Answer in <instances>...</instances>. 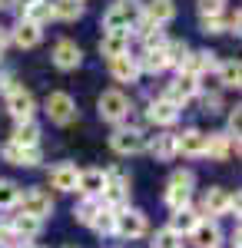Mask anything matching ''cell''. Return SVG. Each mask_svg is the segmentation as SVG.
Instances as JSON below:
<instances>
[{
	"mask_svg": "<svg viewBox=\"0 0 242 248\" xmlns=\"http://www.w3.org/2000/svg\"><path fill=\"white\" fill-rule=\"evenodd\" d=\"M0 7H3V0H0Z\"/></svg>",
	"mask_w": 242,
	"mask_h": 248,
	"instance_id": "obj_51",
	"label": "cell"
},
{
	"mask_svg": "<svg viewBox=\"0 0 242 248\" xmlns=\"http://www.w3.org/2000/svg\"><path fill=\"white\" fill-rule=\"evenodd\" d=\"M229 205H232V192H229V189H219V186H212V189L203 195V209H199V215H206V218H216V215H225V212H229Z\"/></svg>",
	"mask_w": 242,
	"mask_h": 248,
	"instance_id": "obj_14",
	"label": "cell"
},
{
	"mask_svg": "<svg viewBox=\"0 0 242 248\" xmlns=\"http://www.w3.org/2000/svg\"><path fill=\"white\" fill-rule=\"evenodd\" d=\"M14 90H20L17 86V79H14V73H0V93H14Z\"/></svg>",
	"mask_w": 242,
	"mask_h": 248,
	"instance_id": "obj_41",
	"label": "cell"
},
{
	"mask_svg": "<svg viewBox=\"0 0 242 248\" xmlns=\"http://www.w3.org/2000/svg\"><path fill=\"white\" fill-rule=\"evenodd\" d=\"M0 248H10V245H0Z\"/></svg>",
	"mask_w": 242,
	"mask_h": 248,
	"instance_id": "obj_49",
	"label": "cell"
},
{
	"mask_svg": "<svg viewBox=\"0 0 242 248\" xmlns=\"http://www.w3.org/2000/svg\"><path fill=\"white\" fill-rule=\"evenodd\" d=\"M192 189H196V175L189 169H176L166 182V205L173 212L176 209H186L189 199H192Z\"/></svg>",
	"mask_w": 242,
	"mask_h": 248,
	"instance_id": "obj_3",
	"label": "cell"
},
{
	"mask_svg": "<svg viewBox=\"0 0 242 248\" xmlns=\"http://www.w3.org/2000/svg\"><path fill=\"white\" fill-rule=\"evenodd\" d=\"M40 40H43V30H40V27H34L30 20H20L17 27L10 30V43H17L20 50H34Z\"/></svg>",
	"mask_w": 242,
	"mask_h": 248,
	"instance_id": "obj_23",
	"label": "cell"
},
{
	"mask_svg": "<svg viewBox=\"0 0 242 248\" xmlns=\"http://www.w3.org/2000/svg\"><path fill=\"white\" fill-rule=\"evenodd\" d=\"M100 205L120 212L130 209V175L123 166H113L103 172V192H100Z\"/></svg>",
	"mask_w": 242,
	"mask_h": 248,
	"instance_id": "obj_1",
	"label": "cell"
},
{
	"mask_svg": "<svg viewBox=\"0 0 242 248\" xmlns=\"http://www.w3.org/2000/svg\"><path fill=\"white\" fill-rule=\"evenodd\" d=\"M136 66L139 73H166L169 70V60H166V50H143V57H136Z\"/></svg>",
	"mask_w": 242,
	"mask_h": 248,
	"instance_id": "obj_26",
	"label": "cell"
},
{
	"mask_svg": "<svg viewBox=\"0 0 242 248\" xmlns=\"http://www.w3.org/2000/svg\"><path fill=\"white\" fill-rule=\"evenodd\" d=\"M14 248H40V245H14Z\"/></svg>",
	"mask_w": 242,
	"mask_h": 248,
	"instance_id": "obj_48",
	"label": "cell"
},
{
	"mask_svg": "<svg viewBox=\"0 0 242 248\" xmlns=\"http://www.w3.org/2000/svg\"><path fill=\"white\" fill-rule=\"evenodd\" d=\"M225 0H199V17H223Z\"/></svg>",
	"mask_w": 242,
	"mask_h": 248,
	"instance_id": "obj_38",
	"label": "cell"
},
{
	"mask_svg": "<svg viewBox=\"0 0 242 248\" xmlns=\"http://www.w3.org/2000/svg\"><path fill=\"white\" fill-rule=\"evenodd\" d=\"M100 53L110 57V60L130 53V33H123V30H106L103 40H100Z\"/></svg>",
	"mask_w": 242,
	"mask_h": 248,
	"instance_id": "obj_24",
	"label": "cell"
},
{
	"mask_svg": "<svg viewBox=\"0 0 242 248\" xmlns=\"http://www.w3.org/2000/svg\"><path fill=\"white\" fill-rule=\"evenodd\" d=\"M0 57H3V53H0Z\"/></svg>",
	"mask_w": 242,
	"mask_h": 248,
	"instance_id": "obj_52",
	"label": "cell"
},
{
	"mask_svg": "<svg viewBox=\"0 0 242 248\" xmlns=\"http://www.w3.org/2000/svg\"><path fill=\"white\" fill-rule=\"evenodd\" d=\"M100 209H103L100 199H83V202L73 209V215H76L80 225H93V218H96V212H100Z\"/></svg>",
	"mask_w": 242,
	"mask_h": 248,
	"instance_id": "obj_33",
	"label": "cell"
},
{
	"mask_svg": "<svg viewBox=\"0 0 242 248\" xmlns=\"http://www.w3.org/2000/svg\"><path fill=\"white\" fill-rule=\"evenodd\" d=\"M7 229H10V235H14V242H17V245H27L30 238H37V235H40L43 222L34 218V215L17 212V215H10V218H7Z\"/></svg>",
	"mask_w": 242,
	"mask_h": 248,
	"instance_id": "obj_11",
	"label": "cell"
},
{
	"mask_svg": "<svg viewBox=\"0 0 242 248\" xmlns=\"http://www.w3.org/2000/svg\"><path fill=\"white\" fill-rule=\"evenodd\" d=\"M20 212L23 215H34V218H47L50 212H53V199H50V192H43V189H27V192H20Z\"/></svg>",
	"mask_w": 242,
	"mask_h": 248,
	"instance_id": "obj_7",
	"label": "cell"
},
{
	"mask_svg": "<svg viewBox=\"0 0 242 248\" xmlns=\"http://www.w3.org/2000/svg\"><path fill=\"white\" fill-rule=\"evenodd\" d=\"M139 20H143V3L139 0H116L110 10L103 14V30H123V33H130Z\"/></svg>",
	"mask_w": 242,
	"mask_h": 248,
	"instance_id": "obj_2",
	"label": "cell"
},
{
	"mask_svg": "<svg viewBox=\"0 0 242 248\" xmlns=\"http://www.w3.org/2000/svg\"><path fill=\"white\" fill-rule=\"evenodd\" d=\"M30 3H37V0H10V7H14V10H17L20 17H23V10H27V7H30Z\"/></svg>",
	"mask_w": 242,
	"mask_h": 248,
	"instance_id": "obj_45",
	"label": "cell"
},
{
	"mask_svg": "<svg viewBox=\"0 0 242 248\" xmlns=\"http://www.w3.org/2000/svg\"><path fill=\"white\" fill-rule=\"evenodd\" d=\"M20 20H30L34 27H43V23H50V20H53L50 0H37V3H30V7L23 10V17H20Z\"/></svg>",
	"mask_w": 242,
	"mask_h": 248,
	"instance_id": "obj_32",
	"label": "cell"
},
{
	"mask_svg": "<svg viewBox=\"0 0 242 248\" xmlns=\"http://www.w3.org/2000/svg\"><path fill=\"white\" fill-rule=\"evenodd\" d=\"M216 73H219V83H223L225 90H239L242 86V66L239 60H225L216 66Z\"/></svg>",
	"mask_w": 242,
	"mask_h": 248,
	"instance_id": "obj_30",
	"label": "cell"
},
{
	"mask_svg": "<svg viewBox=\"0 0 242 248\" xmlns=\"http://www.w3.org/2000/svg\"><path fill=\"white\" fill-rule=\"evenodd\" d=\"M239 23H242L239 10H236V14H229V17H223V27H225V30H232V33H239Z\"/></svg>",
	"mask_w": 242,
	"mask_h": 248,
	"instance_id": "obj_43",
	"label": "cell"
},
{
	"mask_svg": "<svg viewBox=\"0 0 242 248\" xmlns=\"http://www.w3.org/2000/svg\"><path fill=\"white\" fill-rule=\"evenodd\" d=\"M53 66L56 70H76L80 66V60H83V53H80V46H76L73 40H56L53 46Z\"/></svg>",
	"mask_w": 242,
	"mask_h": 248,
	"instance_id": "obj_16",
	"label": "cell"
},
{
	"mask_svg": "<svg viewBox=\"0 0 242 248\" xmlns=\"http://www.w3.org/2000/svg\"><path fill=\"white\" fill-rule=\"evenodd\" d=\"M176 153L189 155V159L206 155V133H199V129H186V133H179V136H176Z\"/></svg>",
	"mask_w": 242,
	"mask_h": 248,
	"instance_id": "obj_20",
	"label": "cell"
},
{
	"mask_svg": "<svg viewBox=\"0 0 242 248\" xmlns=\"http://www.w3.org/2000/svg\"><path fill=\"white\" fill-rule=\"evenodd\" d=\"M76 192L83 199H100V192H103V169H83L80 179H76Z\"/></svg>",
	"mask_w": 242,
	"mask_h": 248,
	"instance_id": "obj_25",
	"label": "cell"
},
{
	"mask_svg": "<svg viewBox=\"0 0 242 248\" xmlns=\"http://www.w3.org/2000/svg\"><path fill=\"white\" fill-rule=\"evenodd\" d=\"M239 238H242V235H239V225H236V232L229 235V245H232V248H242V245H239Z\"/></svg>",
	"mask_w": 242,
	"mask_h": 248,
	"instance_id": "obj_47",
	"label": "cell"
},
{
	"mask_svg": "<svg viewBox=\"0 0 242 248\" xmlns=\"http://www.w3.org/2000/svg\"><path fill=\"white\" fill-rule=\"evenodd\" d=\"M146 149L153 153V159H159V162H169V159L176 155V136H173V133L153 136V142H146Z\"/></svg>",
	"mask_w": 242,
	"mask_h": 248,
	"instance_id": "obj_28",
	"label": "cell"
},
{
	"mask_svg": "<svg viewBox=\"0 0 242 248\" xmlns=\"http://www.w3.org/2000/svg\"><path fill=\"white\" fill-rule=\"evenodd\" d=\"M47 116H50V123H56V126L73 123V119H76L73 96H70V93H50V96H47Z\"/></svg>",
	"mask_w": 242,
	"mask_h": 248,
	"instance_id": "obj_8",
	"label": "cell"
},
{
	"mask_svg": "<svg viewBox=\"0 0 242 248\" xmlns=\"http://www.w3.org/2000/svg\"><path fill=\"white\" fill-rule=\"evenodd\" d=\"M189 238H192L196 248H219L223 245V229H219L216 218H199L196 229L189 232Z\"/></svg>",
	"mask_w": 242,
	"mask_h": 248,
	"instance_id": "obj_12",
	"label": "cell"
},
{
	"mask_svg": "<svg viewBox=\"0 0 242 248\" xmlns=\"http://www.w3.org/2000/svg\"><path fill=\"white\" fill-rule=\"evenodd\" d=\"M76 179H80V169L73 162H60L50 169V186L60 192H76Z\"/></svg>",
	"mask_w": 242,
	"mask_h": 248,
	"instance_id": "obj_22",
	"label": "cell"
},
{
	"mask_svg": "<svg viewBox=\"0 0 242 248\" xmlns=\"http://www.w3.org/2000/svg\"><path fill=\"white\" fill-rule=\"evenodd\" d=\"M0 159L3 162H10V166H37L40 162V146H34V149H23V146H14L10 139L0 146Z\"/></svg>",
	"mask_w": 242,
	"mask_h": 248,
	"instance_id": "obj_15",
	"label": "cell"
},
{
	"mask_svg": "<svg viewBox=\"0 0 242 248\" xmlns=\"http://www.w3.org/2000/svg\"><path fill=\"white\" fill-rule=\"evenodd\" d=\"M67 248H76V245H67Z\"/></svg>",
	"mask_w": 242,
	"mask_h": 248,
	"instance_id": "obj_50",
	"label": "cell"
},
{
	"mask_svg": "<svg viewBox=\"0 0 242 248\" xmlns=\"http://www.w3.org/2000/svg\"><path fill=\"white\" fill-rule=\"evenodd\" d=\"M10 142L14 146H23V149H34V146H40V126L30 119V123H17V129H14V136H10Z\"/></svg>",
	"mask_w": 242,
	"mask_h": 248,
	"instance_id": "obj_29",
	"label": "cell"
},
{
	"mask_svg": "<svg viewBox=\"0 0 242 248\" xmlns=\"http://www.w3.org/2000/svg\"><path fill=\"white\" fill-rule=\"evenodd\" d=\"M50 10H53V20H67V23L83 17V3L80 0H50Z\"/></svg>",
	"mask_w": 242,
	"mask_h": 248,
	"instance_id": "obj_31",
	"label": "cell"
},
{
	"mask_svg": "<svg viewBox=\"0 0 242 248\" xmlns=\"http://www.w3.org/2000/svg\"><path fill=\"white\" fill-rule=\"evenodd\" d=\"M146 215L139 209H120L116 212V222H113V235H120L123 242H133V238H143L146 235Z\"/></svg>",
	"mask_w": 242,
	"mask_h": 248,
	"instance_id": "obj_4",
	"label": "cell"
},
{
	"mask_svg": "<svg viewBox=\"0 0 242 248\" xmlns=\"http://www.w3.org/2000/svg\"><path fill=\"white\" fill-rule=\"evenodd\" d=\"M199 218H203V215H199L196 209H189V205H186V209H176L173 215H169V229L183 238V235H189V232L196 229V222H199Z\"/></svg>",
	"mask_w": 242,
	"mask_h": 248,
	"instance_id": "obj_27",
	"label": "cell"
},
{
	"mask_svg": "<svg viewBox=\"0 0 242 248\" xmlns=\"http://www.w3.org/2000/svg\"><path fill=\"white\" fill-rule=\"evenodd\" d=\"M20 186L17 182H10V179H0V209H14L20 202Z\"/></svg>",
	"mask_w": 242,
	"mask_h": 248,
	"instance_id": "obj_34",
	"label": "cell"
},
{
	"mask_svg": "<svg viewBox=\"0 0 242 248\" xmlns=\"http://www.w3.org/2000/svg\"><path fill=\"white\" fill-rule=\"evenodd\" d=\"M110 77L116 83H136L139 79V66H136V57L123 53V57H113L110 60Z\"/></svg>",
	"mask_w": 242,
	"mask_h": 248,
	"instance_id": "obj_21",
	"label": "cell"
},
{
	"mask_svg": "<svg viewBox=\"0 0 242 248\" xmlns=\"http://www.w3.org/2000/svg\"><path fill=\"white\" fill-rule=\"evenodd\" d=\"M203 113H223V96L219 93H206L203 96Z\"/></svg>",
	"mask_w": 242,
	"mask_h": 248,
	"instance_id": "obj_39",
	"label": "cell"
},
{
	"mask_svg": "<svg viewBox=\"0 0 242 248\" xmlns=\"http://www.w3.org/2000/svg\"><path fill=\"white\" fill-rule=\"evenodd\" d=\"M232 153H239V136H229V133L206 136V155H209V159L223 162V159H229Z\"/></svg>",
	"mask_w": 242,
	"mask_h": 248,
	"instance_id": "obj_13",
	"label": "cell"
},
{
	"mask_svg": "<svg viewBox=\"0 0 242 248\" xmlns=\"http://www.w3.org/2000/svg\"><path fill=\"white\" fill-rule=\"evenodd\" d=\"M163 50H166V60H169V66H176V70H179V66H183V60L189 57V46L183 43V40H169V43L163 46Z\"/></svg>",
	"mask_w": 242,
	"mask_h": 248,
	"instance_id": "obj_35",
	"label": "cell"
},
{
	"mask_svg": "<svg viewBox=\"0 0 242 248\" xmlns=\"http://www.w3.org/2000/svg\"><path fill=\"white\" fill-rule=\"evenodd\" d=\"M0 245H17V242H14V235H10V229H7V222H0Z\"/></svg>",
	"mask_w": 242,
	"mask_h": 248,
	"instance_id": "obj_44",
	"label": "cell"
},
{
	"mask_svg": "<svg viewBox=\"0 0 242 248\" xmlns=\"http://www.w3.org/2000/svg\"><path fill=\"white\" fill-rule=\"evenodd\" d=\"M216 66H219L216 53H212V50H199V53H189V57L183 60L179 73H189V77H203V73L216 70Z\"/></svg>",
	"mask_w": 242,
	"mask_h": 248,
	"instance_id": "obj_17",
	"label": "cell"
},
{
	"mask_svg": "<svg viewBox=\"0 0 242 248\" xmlns=\"http://www.w3.org/2000/svg\"><path fill=\"white\" fill-rule=\"evenodd\" d=\"M96 109H100V119L120 126L130 116V99H126V93H120V90H106V93H100V99H96Z\"/></svg>",
	"mask_w": 242,
	"mask_h": 248,
	"instance_id": "obj_6",
	"label": "cell"
},
{
	"mask_svg": "<svg viewBox=\"0 0 242 248\" xmlns=\"http://www.w3.org/2000/svg\"><path fill=\"white\" fill-rule=\"evenodd\" d=\"M7 113L14 116L17 123H30L34 119V113H37V99H34V93L30 90H14V93L7 96Z\"/></svg>",
	"mask_w": 242,
	"mask_h": 248,
	"instance_id": "obj_10",
	"label": "cell"
},
{
	"mask_svg": "<svg viewBox=\"0 0 242 248\" xmlns=\"http://www.w3.org/2000/svg\"><path fill=\"white\" fill-rule=\"evenodd\" d=\"M143 20L146 23H156V27H166L176 20V3L173 0H149L143 7Z\"/></svg>",
	"mask_w": 242,
	"mask_h": 248,
	"instance_id": "obj_19",
	"label": "cell"
},
{
	"mask_svg": "<svg viewBox=\"0 0 242 248\" xmlns=\"http://www.w3.org/2000/svg\"><path fill=\"white\" fill-rule=\"evenodd\" d=\"M80 3H83V0H80Z\"/></svg>",
	"mask_w": 242,
	"mask_h": 248,
	"instance_id": "obj_53",
	"label": "cell"
},
{
	"mask_svg": "<svg viewBox=\"0 0 242 248\" xmlns=\"http://www.w3.org/2000/svg\"><path fill=\"white\" fill-rule=\"evenodd\" d=\"M110 149L120 155H139L146 153V136L143 129H133V126H116L110 136Z\"/></svg>",
	"mask_w": 242,
	"mask_h": 248,
	"instance_id": "obj_5",
	"label": "cell"
},
{
	"mask_svg": "<svg viewBox=\"0 0 242 248\" xmlns=\"http://www.w3.org/2000/svg\"><path fill=\"white\" fill-rule=\"evenodd\" d=\"M203 33H223L225 27H223V17H203Z\"/></svg>",
	"mask_w": 242,
	"mask_h": 248,
	"instance_id": "obj_40",
	"label": "cell"
},
{
	"mask_svg": "<svg viewBox=\"0 0 242 248\" xmlns=\"http://www.w3.org/2000/svg\"><path fill=\"white\" fill-rule=\"evenodd\" d=\"M113 222H116V212L103 205V209L96 212V218H93V225H90V229L100 232V235H113Z\"/></svg>",
	"mask_w": 242,
	"mask_h": 248,
	"instance_id": "obj_36",
	"label": "cell"
},
{
	"mask_svg": "<svg viewBox=\"0 0 242 248\" xmlns=\"http://www.w3.org/2000/svg\"><path fill=\"white\" fill-rule=\"evenodd\" d=\"M199 93V77H189V73H179V77L173 79V83H169L166 86V99L169 103H176V106H179V109H183V106H186L189 99H192V96Z\"/></svg>",
	"mask_w": 242,
	"mask_h": 248,
	"instance_id": "obj_9",
	"label": "cell"
},
{
	"mask_svg": "<svg viewBox=\"0 0 242 248\" xmlns=\"http://www.w3.org/2000/svg\"><path fill=\"white\" fill-rule=\"evenodd\" d=\"M7 43H10V30H7V27H0V53H3V46H7Z\"/></svg>",
	"mask_w": 242,
	"mask_h": 248,
	"instance_id": "obj_46",
	"label": "cell"
},
{
	"mask_svg": "<svg viewBox=\"0 0 242 248\" xmlns=\"http://www.w3.org/2000/svg\"><path fill=\"white\" fill-rule=\"evenodd\" d=\"M153 248H183V238L166 225V229H159L153 235Z\"/></svg>",
	"mask_w": 242,
	"mask_h": 248,
	"instance_id": "obj_37",
	"label": "cell"
},
{
	"mask_svg": "<svg viewBox=\"0 0 242 248\" xmlns=\"http://www.w3.org/2000/svg\"><path fill=\"white\" fill-rule=\"evenodd\" d=\"M146 119H149V123H156V126H173V123L179 119V106H176V103H169L166 96H159V99H153V103H149Z\"/></svg>",
	"mask_w": 242,
	"mask_h": 248,
	"instance_id": "obj_18",
	"label": "cell"
},
{
	"mask_svg": "<svg viewBox=\"0 0 242 248\" xmlns=\"http://www.w3.org/2000/svg\"><path fill=\"white\" fill-rule=\"evenodd\" d=\"M239 119H242V113H239V106H236V109L229 113V129H225L229 136H239Z\"/></svg>",
	"mask_w": 242,
	"mask_h": 248,
	"instance_id": "obj_42",
	"label": "cell"
}]
</instances>
